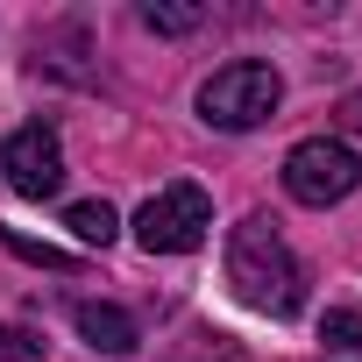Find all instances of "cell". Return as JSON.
I'll return each mask as SVG.
<instances>
[{"mask_svg":"<svg viewBox=\"0 0 362 362\" xmlns=\"http://www.w3.org/2000/svg\"><path fill=\"white\" fill-rule=\"evenodd\" d=\"M355 185H362V156L348 142H334V135H313V142H298L284 156V192L298 206H341Z\"/></svg>","mask_w":362,"mask_h":362,"instance_id":"3","label":"cell"},{"mask_svg":"<svg viewBox=\"0 0 362 362\" xmlns=\"http://www.w3.org/2000/svg\"><path fill=\"white\" fill-rule=\"evenodd\" d=\"M320 341L341 348V355H355V348H362V313H355V305H334V313L320 320Z\"/></svg>","mask_w":362,"mask_h":362,"instance_id":"9","label":"cell"},{"mask_svg":"<svg viewBox=\"0 0 362 362\" xmlns=\"http://www.w3.org/2000/svg\"><path fill=\"white\" fill-rule=\"evenodd\" d=\"M214 228V199L199 185H163L142 214H135V242L149 256H192Z\"/></svg>","mask_w":362,"mask_h":362,"instance_id":"4","label":"cell"},{"mask_svg":"<svg viewBox=\"0 0 362 362\" xmlns=\"http://www.w3.org/2000/svg\"><path fill=\"white\" fill-rule=\"evenodd\" d=\"M0 242H8V249H15L22 263H43V270H78V256H71V249H50V242H29L22 228H0Z\"/></svg>","mask_w":362,"mask_h":362,"instance_id":"8","label":"cell"},{"mask_svg":"<svg viewBox=\"0 0 362 362\" xmlns=\"http://www.w3.org/2000/svg\"><path fill=\"white\" fill-rule=\"evenodd\" d=\"M64 228H71V235H78L86 249H107L121 221H114V206H107V199H78V206L64 214Z\"/></svg>","mask_w":362,"mask_h":362,"instance_id":"7","label":"cell"},{"mask_svg":"<svg viewBox=\"0 0 362 362\" xmlns=\"http://www.w3.org/2000/svg\"><path fill=\"white\" fill-rule=\"evenodd\" d=\"M0 362H43V341L22 327H0Z\"/></svg>","mask_w":362,"mask_h":362,"instance_id":"11","label":"cell"},{"mask_svg":"<svg viewBox=\"0 0 362 362\" xmlns=\"http://www.w3.org/2000/svg\"><path fill=\"white\" fill-rule=\"evenodd\" d=\"M0 170H8V185H15L22 199H50V192L64 185V149H57V128H43V121L15 128V135H8V149H0Z\"/></svg>","mask_w":362,"mask_h":362,"instance_id":"5","label":"cell"},{"mask_svg":"<svg viewBox=\"0 0 362 362\" xmlns=\"http://www.w3.org/2000/svg\"><path fill=\"white\" fill-rule=\"evenodd\" d=\"M341 128H348V135H362V93H348V100H341Z\"/></svg>","mask_w":362,"mask_h":362,"instance_id":"12","label":"cell"},{"mask_svg":"<svg viewBox=\"0 0 362 362\" xmlns=\"http://www.w3.org/2000/svg\"><path fill=\"white\" fill-rule=\"evenodd\" d=\"M277 100H284V78H277L270 64H256V57H242V64H228V71H214V78L199 86V114H206L214 128H228V135L263 128V121L277 114Z\"/></svg>","mask_w":362,"mask_h":362,"instance_id":"2","label":"cell"},{"mask_svg":"<svg viewBox=\"0 0 362 362\" xmlns=\"http://www.w3.org/2000/svg\"><path fill=\"white\" fill-rule=\"evenodd\" d=\"M142 22H149L156 36H185V29H199V22H206V8H156V0H149Z\"/></svg>","mask_w":362,"mask_h":362,"instance_id":"10","label":"cell"},{"mask_svg":"<svg viewBox=\"0 0 362 362\" xmlns=\"http://www.w3.org/2000/svg\"><path fill=\"white\" fill-rule=\"evenodd\" d=\"M71 320H78L86 348H107V355H128V348H135V320H128L121 305H100V298H86Z\"/></svg>","mask_w":362,"mask_h":362,"instance_id":"6","label":"cell"},{"mask_svg":"<svg viewBox=\"0 0 362 362\" xmlns=\"http://www.w3.org/2000/svg\"><path fill=\"white\" fill-rule=\"evenodd\" d=\"M228 284H235L242 305L277 313V320H291V313L305 305V270H298V256L284 249L277 221H263V214H249V221L228 235Z\"/></svg>","mask_w":362,"mask_h":362,"instance_id":"1","label":"cell"}]
</instances>
